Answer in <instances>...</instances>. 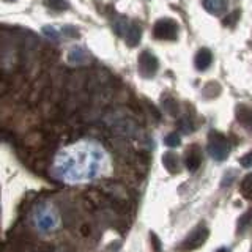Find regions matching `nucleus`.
<instances>
[{
    "label": "nucleus",
    "instance_id": "obj_1",
    "mask_svg": "<svg viewBox=\"0 0 252 252\" xmlns=\"http://www.w3.org/2000/svg\"><path fill=\"white\" fill-rule=\"evenodd\" d=\"M208 152L216 161H224L225 159L228 152H230V147H228V142H227V139L222 136V134H219V132H211L210 134Z\"/></svg>",
    "mask_w": 252,
    "mask_h": 252
},
{
    "label": "nucleus",
    "instance_id": "obj_2",
    "mask_svg": "<svg viewBox=\"0 0 252 252\" xmlns=\"http://www.w3.org/2000/svg\"><path fill=\"white\" fill-rule=\"evenodd\" d=\"M153 35L158 39H167V41H173L178 36V24L172 19H159L153 27Z\"/></svg>",
    "mask_w": 252,
    "mask_h": 252
},
{
    "label": "nucleus",
    "instance_id": "obj_3",
    "mask_svg": "<svg viewBox=\"0 0 252 252\" xmlns=\"http://www.w3.org/2000/svg\"><path fill=\"white\" fill-rule=\"evenodd\" d=\"M158 66H159V63H158V59L152 52L148 51H144L140 55H139V60H137V69H139V74L142 77H153L158 71Z\"/></svg>",
    "mask_w": 252,
    "mask_h": 252
},
{
    "label": "nucleus",
    "instance_id": "obj_4",
    "mask_svg": "<svg viewBox=\"0 0 252 252\" xmlns=\"http://www.w3.org/2000/svg\"><path fill=\"white\" fill-rule=\"evenodd\" d=\"M208 233H210L208 228L203 227V225L194 228V230L188 235V238L183 241L181 248H183V251H194V249H197L199 246H202L205 241H207Z\"/></svg>",
    "mask_w": 252,
    "mask_h": 252
},
{
    "label": "nucleus",
    "instance_id": "obj_5",
    "mask_svg": "<svg viewBox=\"0 0 252 252\" xmlns=\"http://www.w3.org/2000/svg\"><path fill=\"white\" fill-rule=\"evenodd\" d=\"M202 164V153L197 145H192L186 153V167L189 172H195Z\"/></svg>",
    "mask_w": 252,
    "mask_h": 252
},
{
    "label": "nucleus",
    "instance_id": "obj_6",
    "mask_svg": "<svg viewBox=\"0 0 252 252\" xmlns=\"http://www.w3.org/2000/svg\"><path fill=\"white\" fill-rule=\"evenodd\" d=\"M236 118H238V122L248 131H252V109L251 107L244 106V104L236 107Z\"/></svg>",
    "mask_w": 252,
    "mask_h": 252
},
{
    "label": "nucleus",
    "instance_id": "obj_7",
    "mask_svg": "<svg viewBox=\"0 0 252 252\" xmlns=\"http://www.w3.org/2000/svg\"><path fill=\"white\" fill-rule=\"evenodd\" d=\"M194 62H195L197 69L205 71L213 63V54H211V51L210 49H205V47H203V49H200L199 52H197Z\"/></svg>",
    "mask_w": 252,
    "mask_h": 252
},
{
    "label": "nucleus",
    "instance_id": "obj_8",
    "mask_svg": "<svg viewBox=\"0 0 252 252\" xmlns=\"http://www.w3.org/2000/svg\"><path fill=\"white\" fill-rule=\"evenodd\" d=\"M203 8L211 14H224L227 11L225 0H203Z\"/></svg>",
    "mask_w": 252,
    "mask_h": 252
},
{
    "label": "nucleus",
    "instance_id": "obj_9",
    "mask_svg": "<svg viewBox=\"0 0 252 252\" xmlns=\"http://www.w3.org/2000/svg\"><path fill=\"white\" fill-rule=\"evenodd\" d=\"M140 35H142L140 26H137V24H131V26L128 27V30H126L125 39H126V43H128L132 47V46H136L139 43Z\"/></svg>",
    "mask_w": 252,
    "mask_h": 252
},
{
    "label": "nucleus",
    "instance_id": "obj_10",
    "mask_svg": "<svg viewBox=\"0 0 252 252\" xmlns=\"http://www.w3.org/2000/svg\"><path fill=\"white\" fill-rule=\"evenodd\" d=\"M162 164H164V167L167 169L170 173H177L180 170V164H178V156L175 153H165L162 156Z\"/></svg>",
    "mask_w": 252,
    "mask_h": 252
},
{
    "label": "nucleus",
    "instance_id": "obj_11",
    "mask_svg": "<svg viewBox=\"0 0 252 252\" xmlns=\"http://www.w3.org/2000/svg\"><path fill=\"white\" fill-rule=\"evenodd\" d=\"M68 60L69 63H74V65H81V63H85L89 60V55H87V52L82 47H73V49L69 51Z\"/></svg>",
    "mask_w": 252,
    "mask_h": 252
},
{
    "label": "nucleus",
    "instance_id": "obj_12",
    "mask_svg": "<svg viewBox=\"0 0 252 252\" xmlns=\"http://www.w3.org/2000/svg\"><path fill=\"white\" fill-rule=\"evenodd\" d=\"M240 191L246 199H252V173H249V175L241 181Z\"/></svg>",
    "mask_w": 252,
    "mask_h": 252
},
{
    "label": "nucleus",
    "instance_id": "obj_13",
    "mask_svg": "<svg viewBox=\"0 0 252 252\" xmlns=\"http://www.w3.org/2000/svg\"><path fill=\"white\" fill-rule=\"evenodd\" d=\"M46 5L52 8V10H57V11H63V10H68V2L66 0H44Z\"/></svg>",
    "mask_w": 252,
    "mask_h": 252
},
{
    "label": "nucleus",
    "instance_id": "obj_14",
    "mask_svg": "<svg viewBox=\"0 0 252 252\" xmlns=\"http://www.w3.org/2000/svg\"><path fill=\"white\" fill-rule=\"evenodd\" d=\"M249 225H252V210H249V211L246 213V215H244V216L240 219L238 230H240V232H244Z\"/></svg>",
    "mask_w": 252,
    "mask_h": 252
},
{
    "label": "nucleus",
    "instance_id": "obj_15",
    "mask_svg": "<svg viewBox=\"0 0 252 252\" xmlns=\"http://www.w3.org/2000/svg\"><path fill=\"white\" fill-rule=\"evenodd\" d=\"M164 142H165V145H167V147H177V145H180V136L177 132H172L164 139Z\"/></svg>",
    "mask_w": 252,
    "mask_h": 252
},
{
    "label": "nucleus",
    "instance_id": "obj_16",
    "mask_svg": "<svg viewBox=\"0 0 252 252\" xmlns=\"http://www.w3.org/2000/svg\"><path fill=\"white\" fill-rule=\"evenodd\" d=\"M162 104H164V109L165 110H167V112L169 114H172V115H175L177 114V102L175 101H173V99H164V102H162Z\"/></svg>",
    "mask_w": 252,
    "mask_h": 252
},
{
    "label": "nucleus",
    "instance_id": "obj_17",
    "mask_svg": "<svg viewBox=\"0 0 252 252\" xmlns=\"http://www.w3.org/2000/svg\"><path fill=\"white\" fill-rule=\"evenodd\" d=\"M240 164L243 165V167H251V165H252V152L248 153V155H244L240 159Z\"/></svg>",
    "mask_w": 252,
    "mask_h": 252
},
{
    "label": "nucleus",
    "instance_id": "obj_18",
    "mask_svg": "<svg viewBox=\"0 0 252 252\" xmlns=\"http://www.w3.org/2000/svg\"><path fill=\"white\" fill-rule=\"evenodd\" d=\"M44 35L46 36H49V38H52V39H57L59 38V33H57V30H55L54 27H44Z\"/></svg>",
    "mask_w": 252,
    "mask_h": 252
},
{
    "label": "nucleus",
    "instance_id": "obj_19",
    "mask_svg": "<svg viewBox=\"0 0 252 252\" xmlns=\"http://www.w3.org/2000/svg\"><path fill=\"white\" fill-rule=\"evenodd\" d=\"M150 240H152V243H153L155 252H159L161 251V241L158 240V236L155 233H150Z\"/></svg>",
    "mask_w": 252,
    "mask_h": 252
},
{
    "label": "nucleus",
    "instance_id": "obj_20",
    "mask_svg": "<svg viewBox=\"0 0 252 252\" xmlns=\"http://www.w3.org/2000/svg\"><path fill=\"white\" fill-rule=\"evenodd\" d=\"M63 32H65V33L69 35V36H77V32L73 27H65V29H63Z\"/></svg>",
    "mask_w": 252,
    "mask_h": 252
}]
</instances>
